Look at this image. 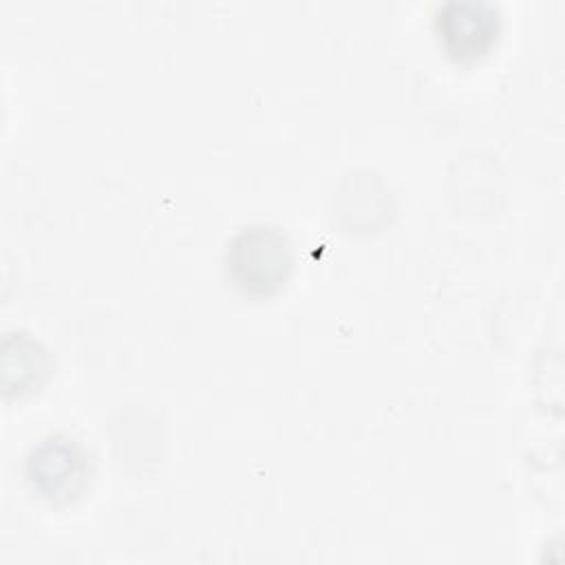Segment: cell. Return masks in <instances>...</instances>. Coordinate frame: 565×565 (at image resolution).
Masks as SVG:
<instances>
[{"label":"cell","mask_w":565,"mask_h":565,"mask_svg":"<svg viewBox=\"0 0 565 565\" xmlns=\"http://www.w3.org/2000/svg\"><path fill=\"white\" fill-rule=\"evenodd\" d=\"M499 9L486 0H448L435 13V31L444 51L457 62H475L499 38Z\"/></svg>","instance_id":"cell-3"},{"label":"cell","mask_w":565,"mask_h":565,"mask_svg":"<svg viewBox=\"0 0 565 565\" xmlns=\"http://www.w3.org/2000/svg\"><path fill=\"white\" fill-rule=\"evenodd\" d=\"M24 475L40 499L51 505H68L88 486V452L68 435H49L29 450Z\"/></svg>","instance_id":"cell-2"},{"label":"cell","mask_w":565,"mask_h":565,"mask_svg":"<svg viewBox=\"0 0 565 565\" xmlns=\"http://www.w3.org/2000/svg\"><path fill=\"white\" fill-rule=\"evenodd\" d=\"M291 267V243L276 225L241 227L227 243L225 269L232 285L245 296L267 298L278 294L287 285Z\"/></svg>","instance_id":"cell-1"}]
</instances>
